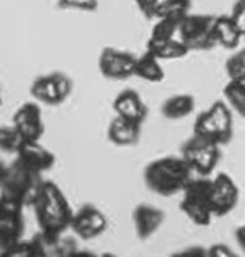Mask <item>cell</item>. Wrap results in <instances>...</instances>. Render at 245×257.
<instances>
[{
  "instance_id": "1",
  "label": "cell",
  "mask_w": 245,
  "mask_h": 257,
  "mask_svg": "<svg viewBox=\"0 0 245 257\" xmlns=\"http://www.w3.org/2000/svg\"><path fill=\"white\" fill-rule=\"evenodd\" d=\"M40 230L50 233H65L70 228L74 209L59 185L52 180H43L31 204Z\"/></svg>"
},
{
  "instance_id": "2",
  "label": "cell",
  "mask_w": 245,
  "mask_h": 257,
  "mask_svg": "<svg viewBox=\"0 0 245 257\" xmlns=\"http://www.w3.org/2000/svg\"><path fill=\"white\" fill-rule=\"evenodd\" d=\"M192 178V168L182 156H161L144 168L146 187L163 197L182 194Z\"/></svg>"
},
{
  "instance_id": "3",
  "label": "cell",
  "mask_w": 245,
  "mask_h": 257,
  "mask_svg": "<svg viewBox=\"0 0 245 257\" xmlns=\"http://www.w3.org/2000/svg\"><path fill=\"white\" fill-rule=\"evenodd\" d=\"M180 211L197 226H209L213 221L214 211L211 204V178H192L182 192Z\"/></svg>"
},
{
  "instance_id": "4",
  "label": "cell",
  "mask_w": 245,
  "mask_h": 257,
  "mask_svg": "<svg viewBox=\"0 0 245 257\" xmlns=\"http://www.w3.org/2000/svg\"><path fill=\"white\" fill-rule=\"evenodd\" d=\"M219 148H221V144L192 134V138L185 141L184 146H182L180 156L189 163L194 175L207 177L209 173L214 172V168L219 163V158H221V149Z\"/></svg>"
},
{
  "instance_id": "5",
  "label": "cell",
  "mask_w": 245,
  "mask_h": 257,
  "mask_svg": "<svg viewBox=\"0 0 245 257\" xmlns=\"http://www.w3.org/2000/svg\"><path fill=\"white\" fill-rule=\"evenodd\" d=\"M74 89L72 79L64 72H48L35 77L30 86V94L38 103L59 106L65 101Z\"/></svg>"
},
{
  "instance_id": "6",
  "label": "cell",
  "mask_w": 245,
  "mask_h": 257,
  "mask_svg": "<svg viewBox=\"0 0 245 257\" xmlns=\"http://www.w3.org/2000/svg\"><path fill=\"white\" fill-rule=\"evenodd\" d=\"M41 182H43L41 180V175L23 168L19 163L14 161L7 168V175L6 180H4L7 199H12V201L19 202L23 206H31Z\"/></svg>"
},
{
  "instance_id": "7",
  "label": "cell",
  "mask_w": 245,
  "mask_h": 257,
  "mask_svg": "<svg viewBox=\"0 0 245 257\" xmlns=\"http://www.w3.org/2000/svg\"><path fill=\"white\" fill-rule=\"evenodd\" d=\"M214 16L207 14H189L182 19L178 26V38L189 47V50H211L216 47L213 26Z\"/></svg>"
},
{
  "instance_id": "8",
  "label": "cell",
  "mask_w": 245,
  "mask_h": 257,
  "mask_svg": "<svg viewBox=\"0 0 245 257\" xmlns=\"http://www.w3.org/2000/svg\"><path fill=\"white\" fill-rule=\"evenodd\" d=\"M136 62H138V55H132L126 50L106 47L98 57V69L106 79L122 81L134 76Z\"/></svg>"
},
{
  "instance_id": "9",
  "label": "cell",
  "mask_w": 245,
  "mask_h": 257,
  "mask_svg": "<svg viewBox=\"0 0 245 257\" xmlns=\"http://www.w3.org/2000/svg\"><path fill=\"white\" fill-rule=\"evenodd\" d=\"M108 228V219L101 209L93 204H84L77 211H74L70 230L74 231L77 238L81 240H93L103 235Z\"/></svg>"
},
{
  "instance_id": "10",
  "label": "cell",
  "mask_w": 245,
  "mask_h": 257,
  "mask_svg": "<svg viewBox=\"0 0 245 257\" xmlns=\"http://www.w3.org/2000/svg\"><path fill=\"white\" fill-rule=\"evenodd\" d=\"M12 125L19 132L23 143L30 141H41V136L45 132L43 113L38 105V101H26L14 111Z\"/></svg>"
},
{
  "instance_id": "11",
  "label": "cell",
  "mask_w": 245,
  "mask_h": 257,
  "mask_svg": "<svg viewBox=\"0 0 245 257\" xmlns=\"http://www.w3.org/2000/svg\"><path fill=\"white\" fill-rule=\"evenodd\" d=\"M238 185L228 173H218L214 178H211V204L216 218L231 213L238 202Z\"/></svg>"
},
{
  "instance_id": "12",
  "label": "cell",
  "mask_w": 245,
  "mask_h": 257,
  "mask_svg": "<svg viewBox=\"0 0 245 257\" xmlns=\"http://www.w3.org/2000/svg\"><path fill=\"white\" fill-rule=\"evenodd\" d=\"M23 204L12 199H4L0 202V245L2 247L7 248L23 238Z\"/></svg>"
},
{
  "instance_id": "13",
  "label": "cell",
  "mask_w": 245,
  "mask_h": 257,
  "mask_svg": "<svg viewBox=\"0 0 245 257\" xmlns=\"http://www.w3.org/2000/svg\"><path fill=\"white\" fill-rule=\"evenodd\" d=\"M16 163H19L23 168L30 170L33 173L48 172L55 165V155L45 148L40 141H30V143H23L16 153Z\"/></svg>"
},
{
  "instance_id": "14",
  "label": "cell",
  "mask_w": 245,
  "mask_h": 257,
  "mask_svg": "<svg viewBox=\"0 0 245 257\" xmlns=\"http://www.w3.org/2000/svg\"><path fill=\"white\" fill-rule=\"evenodd\" d=\"M41 257H69L77 247L76 238L65 237L64 233H50L40 230L33 237Z\"/></svg>"
},
{
  "instance_id": "15",
  "label": "cell",
  "mask_w": 245,
  "mask_h": 257,
  "mask_svg": "<svg viewBox=\"0 0 245 257\" xmlns=\"http://www.w3.org/2000/svg\"><path fill=\"white\" fill-rule=\"evenodd\" d=\"M113 111L117 117L132 120L136 123L143 125L148 117V106L143 101L141 94L134 89H124L113 99Z\"/></svg>"
},
{
  "instance_id": "16",
  "label": "cell",
  "mask_w": 245,
  "mask_h": 257,
  "mask_svg": "<svg viewBox=\"0 0 245 257\" xmlns=\"http://www.w3.org/2000/svg\"><path fill=\"white\" fill-rule=\"evenodd\" d=\"M132 221H134V230L138 238L148 240L163 226L165 213L151 204H139L132 211Z\"/></svg>"
},
{
  "instance_id": "17",
  "label": "cell",
  "mask_w": 245,
  "mask_h": 257,
  "mask_svg": "<svg viewBox=\"0 0 245 257\" xmlns=\"http://www.w3.org/2000/svg\"><path fill=\"white\" fill-rule=\"evenodd\" d=\"M141 128L143 125L141 123H136L132 120H127V118H122V117H117L110 122L108 125V131H106V136H108V141L115 146H120V148H129V146H136L141 139Z\"/></svg>"
},
{
  "instance_id": "18",
  "label": "cell",
  "mask_w": 245,
  "mask_h": 257,
  "mask_svg": "<svg viewBox=\"0 0 245 257\" xmlns=\"http://www.w3.org/2000/svg\"><path fill=\"white\" fill-rule=\"evenodd\" d=\"M225 99H218L207 108V113L211 117V122L216 131V139L221 144H228L233 138V113Z\"/></svg>"
},
{
  "instance_id": "19",
  "label": "cell",
  "mask_w": 245,
  "mask_h": 257,
  "mask_svg": "<svg viewBox=\"0 0 245 257\" xmlns=\"http://www.w3.org/2000/svg\"><path fill=\"white\" fill-rule=\"evenodd\" d=\"M213 36L216 47H221L225 50H236L243 35L231 16H218L214 19Z\"/></svg>"
},
{
  "instance_id": "20",
  "label": "cell",
  "mask_w": 245,
  "mask_h": 257,
  "mask_svg": "<svg viewBox=\"0 0 245 257\" xmlns=\"http://www.w3.org/2000/svg\"><path fill=\"white\" fill-rule=\"evenodd\" d=\"M146 50L151 52L153 55H156L161 62L163 60H180L184 57L189 55V47L182 41L180 38H172V40H165V41H155V40H148Z\"/></svg>"
},
{
  "instance_id": "21",
  "label": "cell",
  "mask_w": 245,
  "mask_h": 257,
  "mask_svg": "<svg viewBox=\"0 0 245 257\" xmlns=\"http://www.w3.org/2000/svg\"><path fill=\"white\" fill-rule=\"evenodd\" d=\"M194 108H196V99H194L192 94L180 93L165 99L163 105H161V115L168 120H182L189 117Z\"/></svg>"
},
{
  "instance_id": "22",
  "label": "cell",
  "mask_w": 245,
  "mask_h": 257,
  "mask_svg": "<svg viewBox=\"0 0 245 257\" xmlns=\"http://www.w3.org/2000/svg\"><path fill=\"white\" fill-rule=\"evenodd\" d=\"M134 76L146 82H161L165 79V69L161 65V60L146 50L144 53L138 55Z\"/></svg>"
},
{
  "instance_id": "23",
  "label": "cell",
  "mask_w": 245,
  "mask_h": 257,
  "mask_svg": "<svg viewBox=\"0 0 245 257\" xmlns=\"http://www.w3.org/2000/svg\"><path fill=\"white\" fill-rule=\"evenodd\" d=\"M192 0H161L155 19H175L182 21L190 14Z\"/></svg>"
},
{
  "instance_id": "24",
  "label": "cell",
  "mask_w": 245,
  "mask_h": 257,
  "mask_svg": "<svg viewBox=\"0 0 245 257\" xmlns=\"http://www.w3.org/2000/svg\"><path fill=\"white\" fill-rule=\"evenodd\" d=\"M223 98L235 113L245 118V82L228 79L223 88Z\"/></svg>"
},
{
  "instance_id": "25",
  "label": "cell",
  "mask_w": 245,
  "mask_h": 257,
  "mask_svg": "<svg viewBox=\"0 0 245 257\" xmlns=\"http://www.w3.org/2000/svg\"><path fill=\"white\" fill-rule=\"evenodd\" d=\"M180 23L182 21H175V19H156L155 26H153V30H151V36H149V40L165 41V40L177 38Z\"/></svg>"
},
{
  "instance_id": "26",
  "label": "cell",
  "mask_w": 245,
  "mask_h": 257,
  "mask_svg": "<svg viewBox=\"0 0 245 257\" xmlns=\"http://www.w3.org/2000/svg\"><path fill=\"white\" fill-rule=\"evenodd\" d=\"M226 76L230 81H242L245 82V48L235 52L225 65Z\"/></svg>"
},
{
  "instance_id": "27",
  "label": "cell",
  "mask_w": 245,
  "mask_h": 257,
  "mask_svg": "<svg viewBox=\"0 0 245 257\" xmlns=\"http://www.w3.org/2000/svg\"><path fill=\"white\" fill-rule=\"evenodd\" d=\"M21 144H23V139L12 123L11 125H0V151L16 155Z\"/></svg>"
},
{
  "instance_id": "28",
  "label": "cell",
  "mask_w": 245,
  "mask_h": 257,
  "mask_svg": "<svg viewBox=\"0 0 245 257\" xmlns=\"http://www.w3.org/2000/svg\"><path fill=\"white\" fill-rule=\"evenodd\" d=\"M4 257H41L36 243L31 240H18L4 250Z\"/></svg>"
},
{
  "instance_id": "29",
  "label": "cell",
  "mask_w": 245,
  "mask_h": 257,
  "mask_svg": "<svg viewBox=\"0 0 245 257\" xmlns=\"http://www.w3.org/2000/svg\"><path fill=\"white\" fill-rule=\"evenodd\" d=\"M57 7L60 11H98V0H57Z\"/></svg>"
},
{
  "instance_id": "30",
  "label": "cell",
  "mask_w": 245,
  "mask_h": 257,
  "mask_svg": "<svg viewBox=\"0 0 245 257\" xmlns=\"http://www.w3.org/2000/svg\"><path fill=\"white\" fill-rule=\"evenodd\" d=\"M134 4L138 6L141 14L146 16L148 19H155L156 11H158V7H160L161 0H134Z\"/></svg>"
},
{
  "instance_id": "31",
  "label": "cell",
  "mask_w": 245,
  "mask_h": 257,
  "mask_svg": "<svg viewBox=\"0 0 245 257\" xmlns=\"http://www.w3.org/2000/svg\"><path fill=\"white\" fill-rule=\"evenodd\" d=\"M207 257H238V254L225 243H213L207 247Z\"/></svg>"
},
{
  "instance_id": "32",
  "label": "cell",
  "mask_w": 245,
  "mask_h": 257,
  "mask_svg": "<svg viewBox=\"0 0 245 257\" xmlns=\"http://www.w3.org/2000/svg\"><path fill=\"white\" fill-rule=\"evenodd\" d=\"M230 16L233 18L238 30L242 31V35L245 36V0H238V2L235 4Z\"/></svg>"
},
{
  "instance_id": "33",
  "label": "cell",
  "mask_w": 245,
  "mask_h": 257,
  "mask_svg": "<svg viewBox=\"0 0 245 257\" xmlns=\"http://www.w3.org/2000/svg\"><path fill=\"white\" fill-rule=\"evenodd\" d=\"M170 257H207V247L192 245L173 252V254H170Z\"/></svg>"
},
{
  "instance_id": "34",
  "label": "cell",
  "mask_w": 245,
  "mask_h": 257,
  "mask_svg": "<svg viewBox=\"0 0 245 257\" xmlns=\"http://www.w3.org/2000/svg\"><path fill=\"white\" fill-rule=\"evenodd\" d=\"M235 238H236V242H238V245L242 247L245 252V225H240L235 230Z\"/></svg>"
},
{
  "instance_id": "35",
  "label": "cell",
  "mask_w": 245,
  "mask_h": 257,
  "mask_svg": "<svg viewBox=\"0 0 245 257\" xmlns=\"http://www.w3.org/2000/svg\"><path fill=\"white\" fill-rule=\"evenodd\" d=\"M69 257H101V255L94 254V252H91V250H84V248H76Z\"/></svg>"
},
{
  "instance_id": "36",
  "label": "cell",
  "mask_w": 245,
  "mask_h": 257,
  "mask_svg": "<svg viewBox=\"0 0 245 257\" xmlns=\"http://www.w3.org/2000/svg\"><path fill=\"white\" fill-rule=\"evenodd\" d=\"M7 165L4 161H0V180H6V175H7Z\"/></svg>"
},
{
  "instance_id": "37",
  "label": "cell",
  "mask_w": 245,
  "mask_h": 257,
  "mask_svg": "<svg viewBox=\"0 0 245 257\" xmlns=\"http://www.w3.org/2000/svg\"><path fill=\"white\" fill-rule=\"evenodd\" d=\"M4 199H7V192H6V184H4V180H0V202H2Z\"/></svg>"
},
{
  "instance_id": "38",
  "label": "cell",
  "mask_w": 245,
  "mask_h": 257,
  "mask_svg": "<svg viewBox=\"0 0 245 257\" xmlns=\"http://www.w3.org/2000/svg\"><path fill=\"white\" fill-rule=\"evenodd\" d=\"M101 257H118V255L111 254V252H105V254H101Z\"/></svg>"
},
{
  "instance_id": "39",
  "label": "cell",
  "mask_w": 245,
  "mask_h": 257,
  "mask_svg": "<svg viewBox=\"0 0 245 257\" xmlns=\"http://www.w3.org/2000/svg\"><path fill=\"white\" fill-rule=\"evenodd\" d=\"M4 250H6V247L0 245V257H4Z\"/></svg>"
},
{
  "instance_id": "40",
  "label": "cell",
  "mask_w": 245,
  "mask_h": 257,
  "mask_svg": "<svg viewBox=\"0 0 245 257\" xmlns=\"http://www.w3.org/2000/svg\"><path fill=\"white\" fill-rule=\"evenodd\" d=\"M0 105H2V94H0Z\"/></svg>"
}]
</instances>
